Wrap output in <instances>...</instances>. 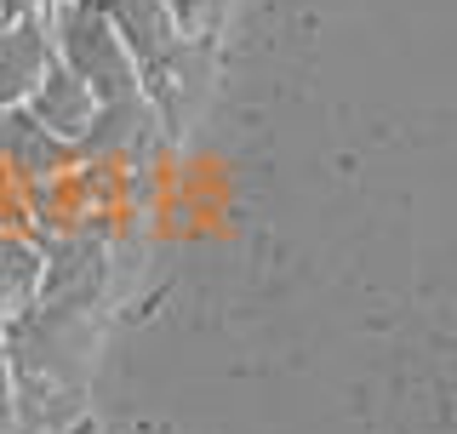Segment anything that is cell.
<instances>
[{
  "label": "cell",
  "instance_id": "cell-7",
  "mask_svg": "<svg viewBox=\"0 0 457 434\" xmlns=\"http://www.w3.org/2000/svg\"><path fill=\"white\" fill-rule=\"evenodd\" d=\"M0 235H29V189L0 171Z\"/></svg>",
  "mask_w": 457,
  "mask_h": 434
},
{
  "label": "cell",
  "instance_id": "cell-2",
  "mask_svg": "<svg viewBox=\"0 0 457 434\" xmlns=\"http://www.w3.org/2000/svg\"><path fill=\"white\" fill-rule=\"evenodd\" d=\"M75 161H80L75 143L52 138L23 104L18 109H0V171H6L18 189H40V183L63 178Z\"/></svg>",
  "mask_w": 457,
  "mask_h": 434
},
{
  "label": "cell",
  "instance_id": "cell-3",
  "mask_svg": "<svg viewBox=\"0 0 457 434\" xmlns=\"http://www.w3.org/2000/svg\"><path fill=\"white\" fill-rule=\"evenodd\" d=\"M57 63L52 57V29L46 12L40 18H18V23H0V109H18L29 104L46 69Z\"/></svg>",
  "mask_w": 457,
  "mask_h": 434
},
{
  "label": "cell",
  "instance_id": "cell-6",
  "mask_svg": "<svg viewBox=\"0 0 457 434\" xmlns=\"http://www.w3.org/2000/svg\"><path fill=\"white\" fill-rule=\"evenodd\" d=\"M166 6H171V18H178L183 40H206L212 23H218V0H166Z\"/></svg>",
  "mask_w": 457,
  "mask_h": 434
},
{
  "label": "cell",
  "instance_id": "cell-5",
  "mask_svg": "<svg viewBox=\"0 0 457 434\" xmlns=\"http://www.w3.org/2000/svg\"><path fill=\"white\" fill-rule=\"evenodd\" d=\"M40 280H46L40 240L35 235H0V326L40 309Z\"/></svg>",
  "mask_w": 457,
  "mask_h": 434
},
{
  "label": "cell",
  "instance_id": "cell-8",
  "mask_svg": "<svg viewBox=\"0 0 457 434\" xmlns=\"http://www.w3.org/2000/svg\"><path fill=\"white\" fill-rule=\"evenodd\" d=\"M46 0H0V23H18V18H40Z\"/></svg>",
  "mask_w": 457,
  "mask_h": 434
},
{
  "label": "cell",
  "instance_id": "cell-9",
  "mask_svg": "<svg viewBox=\"0 0 457 434\" xmlns=\"http://www.w3.org/2000/svg\"><path fill=\"white\" fill-rule=\"evenodd\" d=\"M12 417V371H6V331H0V423Z\"/></svg>",
  "mask_w": 457,
  "mask_h": 434
},
{
  "label": "cell",
  "instance_id": "cell-1",
  "mask_svg": "<svg viewBox=\"0 0 457 434\" xmlns=\"http://www.w3.org/2000/svg\"><path fill=\"white\" fill-rule=\"evenodd\" d=\"M46 29H52V57L97 97V104L137 97V63H132V52L120 46V35L109 29L104 12L57 0L46 12Z\"/></svg>",
  "mask_w": 457,
  "mask_h": 434
},
{
  "label": "cell",
  "instance_id": "cell-4",
  "mask_svg": "<svg viewBox=\"0 0 457 434\" xmlns=\"http://www.w3.org/2000/svg\"><path fill=\"white\" fill-rule=\"evenodd\" d=\"M29 114H35L40 126H46L52 138H63V143H80L86 132H92V121H97V97L86 92V86L69 75L63 63H52L46 69V80L29 92Z\"/></svg>",
  "mask_w": 457,
  "mask_h": 434
}]
</instances>
